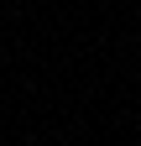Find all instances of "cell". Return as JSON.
<instances>
[]
</instances>
